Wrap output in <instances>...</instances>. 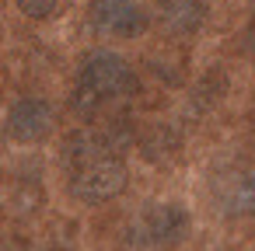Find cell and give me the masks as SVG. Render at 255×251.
Segmentation results:
<instances>
[{
    "instance_id": "6da1fadb",
    "label": "cell",
    "mask_w": 255,
    "mask_h": 251,
    "mask_svg": "<svg viewBox=\"0 0 255 251\" xmlns=\"http://www.w3.org/2000/svg\"><path fill=\"white\" fill-rule=\"evenodd\" d=\"M63 157L70 167V192L81 202H109L129 181L123 154L112 150V136L74 133L63 147Z\"/></svg>"
},
{
    "instance_id": "7a4b0ae2",
    "label": "cell",
    "mask_w": 255,
    "mask_h": 251,
    "mask_svg": "<svg viewBox=\"0 0 255 251\" xmlns=\"http://www.w3.org/2000/svg\"><path fill=\"white\" fill-rule=\"evenodd\" d=\"M133 87H136L133 67L112 49H95L84 56L77 70V87H74L70 105L77 115H95L102 105L133 94Z\"/></svg>"
},
{
    "instance_id": "3957f363",
    "label": "cell",
    "mask_w": 255,
    "mask_h": 251,
    "mask_svg": "<svg viewBox=\"0 0 255 251\" xmlns=\"http://www.w3.org/2000/svg\"><path fill=\"white\" fill-rule=\"evenodd\" d=\"M189 234V213L175 202L147 206L129 227H126V248L129 251H164L182 244Z\"/></svg>"
},
{
    "instance_id": "277c9868",
    "label": "cell",
    "mask_w": 255,
    "mask_h": 251,
    "mask_svg": "<svg viewBox=\"0 0 255 251\" xmlns=\"http://www.w3.org/2000/svg\"><path fill=\"white\" fill-rule=\"evenodd\" d=\"M213 202L227 216H255V164H231L213 178Z\"/></svg>"
},
{
    "instance_id": "5b68a950",
    "label": "cell",
    "mask_w": 255,
    "mask_h": 251,
    "mask_svg": "<svg viewBox=\"0 0 255 251\" xmlns=\"http://www.w3.org/2000/svg\"><path fill=\"white\" fill-rule=\"evenodd\" d=\"M88 18H91L95 32H102V35L133 39V35L147 32V11L136 0H91Z\"/></svg>"
},
{
    "instance_id": "8992f818",
    "label": "cell",
    "mask_w": 255,
    "mask_h": 251,
    "mask_svg": "<svg viewBox=\"0 0 255 251\" xmlns=\"http://www.w3.org/2000/svg\"><path fill=\"white\" fill-rule=\"evenodd\" d=\"M7 133L21 143L46 140L53 133V105L42 98H21L7 112Z\"/></svg>"
},
{
    "instance_id": "52a82bcc",
    "label": "cell",
    "mask_w": 255,
    "mask_h": 251,
    "mask_svg": "<svg viewBox=\"0 0 255 251\" xmlns=\"http://www.w3.org/2000/svg\"><path fill=\"white\" fill-rule=\"evenodd\" d=\"M157 4H161V14H164V25L178 35L196 32L206 21V11H210V0H157Z\"/></svg>"
},
{
    "instance_id": "ba28073f",
    "label": "cell",
    "mask_w": 255,
    "mask_h": 251,
    "mask_svg": "<svg viewBox=\"0 0 255 251\" xmlns=\"http://www.w3.org/2000/svg\"><path fill=\"white\" fill-rule=\"evenodd\" d=\"M63 7V0H18V11L32 21H46Z\"/></svg>"
},
{
    "instance_id": "9c48e42d",
    "label": "cell",
    "mask_w": 255,
    "mask_h": 251,
    "mask_svg": "<svg viewBox=\"0 0 255 251\" xmlns=\"http://www.w3.org/2000/svg\"><path fill=\"white\" fill-rule=\"evenodd\" d=\"M248 35H252V42H255V7H252V21H248Z\"/></svg>"
}]
</instances>
